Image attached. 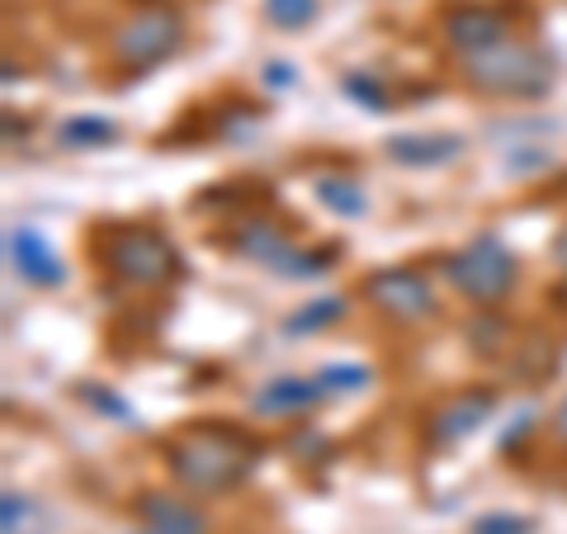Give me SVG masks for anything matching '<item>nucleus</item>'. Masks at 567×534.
Returning a JSON list of instances; mask_svg holds the SVG:
<instances>
[{"label":"nucleus","instance_id":"f257e3e1","mask_svg":"<svg viewBox=\"0 0 567 534\" xmlns=\"http://www.w3.org/2000/svg\"><path fill=\"white\" fill-rule=\"evenodd\" d=\"M260 464V444L233 425H194L166 444V469L181 487L199 496H223L241 487Z\"/></svg>","mask_w":567,"mask_h":534},{"label":"nucleus","instance_id":"f03ea898","mask_svg":"<svg viewBox=\"0 0 567 534\" xmlns=\"http://www.w3.org/2000/svg\"><path fill=\"white\" fill-rule=\"evenodd\" d=\"M464 71L468 91L487 95V100H544L554 91V52L529 43V39H502L483 52H473V58L458 62Z\"/></svg>","mask_w":567,"mask_h":534},{"label":"nucleus","instance_id":"7ed1b4c3","mask_svg":"<svg viewBox=\"0 0 567 534\" xmlns=\"http://www.w3.org/2000/svg\"><path fill=\"white\" fill-rule=\"evenodd\" d=\"M440 279H445L458 298L477 302V308H496V302L516 289L520 260L502 242V233H492L487 227V233L468 237L458 251H450L445 260H440Z\"/></svg>","mask_w":567,"mask_h":534},{"label":"nucleus","instance_id":"20e7f679","mask_svg":"<svg viewBox=\"0 0 567 534\" xmlns=\"http://www.w3.org/2000/svg\"><path fill=\"white\" fill-rule=\"evenodd\" d=\"M100 260L128 284V289H162L181 275V251L166 233H156L147 223H123L110 227L100 242Z\"/></svg>","mask_w":567,"mask_h":534},{"label":"nucleus","instance_id":"39448f33","mask_svg":"<svg viewBox=\"0 0 567 534\" xmlns=\"http://www.w3.org/2000/svg\"><path fill=\"white\" fill-rule=\"evenodd\" d=\"M181 33L185 24L171 6H142L110 33V58L123 71H152L181 48Z\"/></svg>","mask_w":567,"mask_h":534},{"label":"nucleus","instance_id":"423d86ee","mask_svg":"<svg viewBox=\"0 0 567 534\" xmlns=\"http://www.w3.org/2000/svg\"><path fill=\"white\" fill-rule=\"evenodd\" d=\"M360 294L379 317L398 327H416L425 317H435V289L416 265H383V270L364 275Z\"/></svg>","mask_w":567,"mask_h":534},{"label":"nucleus","instance_id":"0eeeda50","mask_svg":"<svg viewBox=\"0 0 567 534\" xmlns=\"http://www.w3.org/2000/svg\"><path fill=\"white\" fill-rule=\"evenodd\" d=\"M511 39V14L502 6H483V0H458L440 14V43H445L458 62L483 52L492 43Z\"/></svg>","mask_w":567,"mask_h":534},{"label":"nucleus","instance_id":"6e6552de","mask_svg":"<svg viewBox=\"0 0 567 534\" xmlns=\"http://www.w3.org/2000/svg\"><path fill=\"white\" fill-rule=\"evenodd\" d=\"M6 260L33 289H62L66 284V260L52 251V242L33 223H10L6 227Z\"/></svg>","mask_w":567,"mask_h":534},{"label":"nucleus","instance_id":"1a4fd4ad","mask_svg":"<svg viewBox=\"0 0 567 534\" xmlns=\"http://www.w3.org/2000/svg\"><path fill=\"white\" fill-rule=\"evenodd\" d=\"M133 534H208V515L181 492L166 487H142L133 502Z\"/></svg>","mask_w":567,"mask_h":534},{"label":"nucleus","instance_id":"9d476101","mask_svg":"<svg viewBox=\"0 0 567 534\" xmlns=\"http://www.w3.org/2000/svg\"><path fill=\"white\" fill-rule=\"evenodd\" d=\"M492 412H496L492 388H468V393H458V398L435 407L425 435H431V444H458V440H468L473 431H483V425L492 421Z\"/></svg>","mask_w":567,"mask_h":534},{"label":"nucleus","instance_id":"9b49d317","mask_svg":"<svg viewBox=\"0 0 567 534\" xmlns=\"http://www.w3.org/2000/svg\"><path fill=\"white\" fill-rule=\"evenodd\" d=\"M383 152L388 162H398L406 171H440L468 152V137L464 133H388Z\"/></svg>","mask_w":567,"mask_h":534},{"label":"nucleus","instance_id":"f8f14e48","mask_svg":"<svg viewBox=\"0 0 567 534\" xmlns=\"http://www.w3.org/2000/svg\"><path fill=\"white\" fill-rule=\"evenodd\" d=\"M317 402H327L322 383H317V373H312V379H303V373H275V379H265L256 393H251V412L256 417H270V421H284V417L312 412Z\"/></svg>","mask_w":567,"mask_h":534},{"label":"nucleus","instance_id":"ddd939ff","mask_svg":"<svg viewBox=\"0 0 567 534\" xmlns=\"http://www.w3.org/2000/svg\"><path fill=\"white\" fill-rule=\"evenodd\" d=\"M227 246H233L237 256H246L251 265H265V270H279V260L293 251L298 242H289V233H284L279 223L270 218H260V213H246V218H237L233 227V237H227Z\"/></svg>","mask_w":567,"mask_h":534},{"label":"nucleus","instance_id":"4468645a","mask_svg":"<svg viewBox=\"0 0 567 534\" xmlns=\"http://www.w3.org/2000/svg\"><path fill=\"white\" fill-rule=\"evenodd\" d=\"M312 199L322 204L331 218H346V223H354V218H364L369 213V194H364V185L354 181V175H346V171H322L312 181Z\"/></svg>","mask_w":567,"mask_h":534},{"label":"nucleus","instance_id":"2eb2a0df","mask_svg":"<svg viewBox=\"0 0 567 534\" xmlns=\"http://www.w3.org/2000/svg\"><path fill=\"white\" fill-rule=\"evenodd\" d=\"M346 312H350V298H346V294H322V298L298 302L293 312H284L279 331H284V336H317V331H327V327L341 322Z\"/></svg>","mask_w":567,"mask_h":534},{"label":"nucleus","instance_id":"dca6fc26","mask_svg":"<svg viewBox=\"0 0 567 534\" xmlns=\"http://www.w3.org/2000/svg\"><path fill=\"white\" fill-rule=\"evenodd\" d=\"M58 142L71 152H95V147H110L118 142V123L110 114H66L58 123Z\"/></svg>","mask_w":567,"mask_h":534},{"label":"nucleus","instance_id":"f3484780","mask_svg":"<svg viewBox=\"0 0 567 534\" xmlns=\"http://www.w3.org/2000/svg\"><path fill=\"white\" fill-rule=\"evenodd\" d=\"M76 398L91 407L95 417H104V421H114V425H142V417H137V407L118 393V388H110V383H76Z\"/></svg>","mask_w":567,"mask_h":534},{"label":"nucleus","instance_id":"a211bd4d","mask_svg":"<svg viewBox=\"0 0 567 534\" xmlns=\"http://www.w3.org/2000/svg\"><path fill=\"white\" fill-rule=\"evenodd\" d=\"M331 260H336V251H322V246H293V251L279 260L275 275L289 279V284H312L331 270Z\"/></svg>","mask_w":567,"mask_h":534},{"label":"nucleus","instance_id":"6ab92c4d","mask_svg":"<svg viewBox=\"0 0 567 534\" xmlns=\"http://www.w3.org/2000/svg\"><path fill=\"white\" fill-rule=\"evenodd\" d=\"M369 379H374V369L369 364H354V360H331L317 369V383H322L327 398H346V393H364Z\"/></svg>","mask_w":567,"mask_h":534},{"label":"nucleus","instance_id":"aec40b11","mask_svg":"<svg viewBox=\"0 0 567 534\" xmlns=\"http://www.w3.org/2000/svg\"><path fill=\"white\" fill-rule=\"evenodd\" d=\"M341 95L350 104H360V110H369V114L388 110V85L374 76V71H346V76H341Z\"/></svg>","mask_w":567,"mask_h":534},{"label":"nucleus","instance_id":"412c9836","mask_svg":"<svg viewBox=\"0 0 567 534\" xmlns=\"http://www.w3.org/2000/svg\"><path fill=\"white\" fill-rule=\"evenodd\" d=\"M548 166H554V152H548L544 142H511L502 156V171L516 175V181H529V175H539Z\"/></svg>","mask_w":567,"mask_h":534},{"label":"nucleus","instance_id":"4be33fe9","mask_svg":"<svg viewBox=\"0 0 567 534\" xmlns=\"http://www.w3.org/2000/svg\"><path fill=\"white\" fill-rule=\"evenodd\" d=\"M317 14H322V0H265V20L284 33H298L308 29Z\"/></svg>","mask_w":567,"mask_h":534},{"label":"nucleus","instance_id":"5701e85b","mask_svg":"<svg viewBox=\"0 0 567 534\" xmlns=\"http://www.w3.org/2000/svg\"><path fill=\"white\" fill-rule=\"evenodd\" d=\"M33 515H39L33 496L6 487V496H0V534H33Z\"/></svg>","mask_w":567,"mask_h":534},{"label":"nucleus","instance_id":"b1692460","mask_svg":"<svg viewBox=\"0 0 567 534\" xmlns=\"http://www.w3.org/2000/svg\"><path fill=\"white\" fill-rule=\"evenodd\" d=\"M468 534H535V521L520 511H483V515H473Z\"/></svg>","mask_w":567,"mask_h":534},{"label":"nucleus","instance_id":"393cba45","mask_svg":"<svg viewBox=\"0 0 567 534\" xmlns=\"http://www.w3.org/2000/svg\"><path fill=\"white\" fill-rule=\"evenodd\" d=\"M260 76H265V85H270V91H293V85H298V66L270 58V62L260 66Z\"/></svg>","mask_w":567,"mask_h":534},{"label":"nucleus","instance_id":"a878e982","mask_svg":"<svg viewBox=\"0 0 567 534\" xmlns=\"http://www.w3.org/2000/svg\"><path fill=\"white\" fill-rule=\"evenodd\" d=\"M535 425H539V412H535V407H520L516 421H511L506 431H502V450H516V444H520L529 431H535Z\"/></svg>","mask_w":567,"mask_h":534},{"label":"nucleus","instance_id":"bb28decb","mask_svg":"<svg viewBox=\"0 0 567 534\" xmlns=\"http://www.w3.org/2000/svg\"><path fill=\"white\" fill-rule=\"evenodd\" d=\"M548 425H554V440L567 444V398L554 407V417H548Z\"/></svg>","mask_w":567,"mask_h":534},{"label":"nucleus","instance_id":"cd10ccee","mask_svg":"<svg viewBox=\"0 0 567 534\" xmlns=\"http://www.w3.org/2000/svg\"><path fill=\"white\" fill-rule=\"evenodd\" d=\"M554 260H558L563 270H567V227H563V233L554 237Z\"/></svg>","mask_w":567,"mask_h":534}]
</instances>
